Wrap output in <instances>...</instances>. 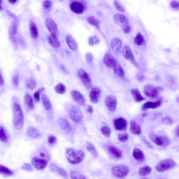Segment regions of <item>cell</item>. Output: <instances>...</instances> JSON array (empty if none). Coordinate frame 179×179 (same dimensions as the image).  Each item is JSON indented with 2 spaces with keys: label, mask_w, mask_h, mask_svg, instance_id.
I'll list each match as a JSON object with an SVG mask.
<instances>
[{
  "label": "cell",
  "mask_w": 179,
  "mask_h": 179,
  "mask_svg": "<svg viewBox=\"0 0 179 179\" xmlns=\"http://www.w3.org/2000/svg\"><path fill=\"white\" fill-rule=\"evenodd\" d=\"M170 5L174 9H179V1H172L170 3Z\"/></svg>",
  "instance_id": "obj_54"
},
{
  "label": "cell",
  "mask_w": 179,
  "mask_h": 179,
  "mask_svg": "<svg viewBox=\"0 0 179 179\" xmlns=\"http://www.w3.org/2000/svg\"><path fill=\"white\" fill-rule=\"evenodd\" d=\"M105 104L109 111L111 112L115 111L117 104L116 97L113 95H108L105 99Z\"/></svg>",
  "instance_id": "obj_9"
},
{
  "label": "cell",
  "mask_w": 179,
  "mask_h": 179,
  "mask_svg": "<svg viewBox=\"0 0 179 179\" xmlns=\"http://www.w3.org/2000/svg\"><path fill=\"white\" fill-rule=\"evenodd\" d=\"M114 5L118 11H119L121 12H125L124 7L122 5V4L119 1H115Z\"/></svg>",
  "instance_id": "obj_48"
},
{
  "label": "cell",
  "mask_w": 179,
  "mask_h": 179,
  "mask_svg": "<svg viewBox=\"0 0 179 179\" xmlns=\"http://www.w3.org/2000/svg\"><path fill=\"white\" fill-rule=\"evenodd\" d=\"M161 122L163 124L170 125V124H172V120L169 117H165L162 119Z\"/></svg>",
  "instance_id": "obj_49"
},
{
  "label": "cell",
  "mask_w": 179,
  "mask_h": 179,
  "mask_svg": "<svg viewBox=\"0 0 179 179\" xmlns=\"http://www.w3.org/2000/svg\"><path fill=\"white\" fill-rule=\"evenodd\" d=\"M25 84L27 87L30 90H34L36 87V83L33 79H28L26 80Z\"/></svg>",
  "instance_id": "obj_41"
},
{
  "label": "cell",
  "mask_w": 179,
  "mask_h": 179,
  "mask_svg": "<svg viewBox=\"0 0 179 179\" xmlns=\"http://www.w3.org/2000/svg\"><path fill=\"white\" fill-rule=\"evenodd\" d=\"M133 157L137 161L141 162L145 160V156L143 151L139 148H135L133 150Z\"/></svg>",
  "instance_id": "obj_26"
},
{
  "label": "cell",
  "mask_w": 179,
  "mask_h": 179,
  "mask_svg": "<svg viewBox=\"0 0 179 179\" xmlns=\"http://www.w3.org/2000/svg\"><path fill=\"white\" fill-rule=\"evenodd\" d=\"M86 148L87 150L91 153L92 155L93 156V157H95V158L98 157V151L96 150L95 147L91 143L88 142V141L86 142Z\"/></svg>",
  "instance_id": "obj_31"
},
{
  "label": "cell",
  "mask_w": 179,
  "mask_h": 179,
  "mask_svg": "<svg viewBox=\"0 0 179 179\" xmlns=\"http://www.w3.org/2000/svg\"><path fill=\"white\" fill-rule=\"evenodd\" d=\"M60 127L65 133H69L72 131V127L69 121L65 118H61L58 120Z\"/></svg>",
  "instance_id": "obj_18"
},
{
  "label": "cell",
  "mask_w": 179,
  "mask_h": 179,
  "mask_svg": "<svg viewBox=\"0 0 179 179\" xmlns=\"http://www.w3.org/2000/svg\"><path fill=\"white\" fill-rule=\"evenodd\" d=\"M12 81L13 85L15 87L18 86V84H19V75L18 74L16 75H14L12 78Z\"/></svg>",
  "instance_id": "obj_50"
},
{
  "label": "cell",
  "mask_w": 179,
  "mask_h": 179,
  "mask_svg": "<svg viewBox=\"0 0 179 179\" xmlns=\"http://www.w3.org/2000/svg\"><path fill=\"white\" fill-rule=\"evenodd\" d=\"M49 168L53 172L56 174H59L63 177H68V173L67 172V171L62 168L59 167L56 164L51 163L50 164Z\"/></svg>",
  "instance_id": "obj_21"
},
{
  "label": "cell",
  "mask_w": 179,
  "mask_h": 179,
  "mask_svg": "<svg viewBox=\"0 0 179 179\" xmlns=\"http://www.w3.org/2000/svg\"><path fill=\"white\" fill-rule=\"evenodd\" d=\"M176 134L179 137V128H177V131H176Z\"/></svg>",
  "instance_id": "obj_60"
},
{
  "label": "cell",
  "mask_w": 179,
  "mask_h": 179,
  "mask_svg": "<svg viewBox=\"0 0 179 179\" xmlns=\"http://www.w3.org/2000/svg\"><path fill=\"white\" fill-rule=\"evenodd\" d=\"M103 62L105 65L109 68H114L117 63L114 57L109 53L105 54L103 57Z\"/></svg>",
  "instance_id": "obj_16"
},
{
  "label": "cell",
  "mask_w": 179,
  "mask_h": 179,
  "mask_svg": "<svg viewBox=\"0 0 179 179\" xmlns=\"http://www.w3.org/2000/svg\"><path fill=\"white\" fill-rule=\"evenodd\" d=\"M108 151L109 153L114 157L115 158L119 159L122 157L121 150L114 146H109L108 148Z\"/></svg>",
  "instance_id": "obj_24"
},
{
  "label": "cell",
  "mask_w": 179,
  "mask_h": 179,
  "mask_svg": "<svg viewBox=\"0 0 179 179\" xmlns=\"http://www.w3.org/2000/svg\"><path fill=\"white\" fill-rule=\"evenodd\" d=\"M144 91L146 96L153 98L157 97L159 92L157 87H154L150 85L145 86L144 87Z\"/></svg>",
  "instance_id": "obj_11"
},
{
  "label": "cell",
  "mask_w": 179,
  "mask_h": 179,
  "mask_svg": "<svg viewBox=\"0 0 179 179\" xmlns=\"http://www.w3.org/2000/svg\"><path fill=\"white\" fill-rule=\"evenodd\" d=\"M70 117L75 123H79L83 118V113L76 107L72 106L69 111Z\"/></svg>",
  "instance_id": "obj_7"
},
{
  "label": "cell",
  "mask_w": 179,
  "mask_h": 179,
  "mask_svg": "<svg viewBox=\"0 0 179 179\" xmlns=\"http://www.w3.org/2000/svg\"><path fill=\"white\" fill-rule=\"evenodd\" d=\"M2 3V1H0V11L3 10V7H2V6H1V3Z\"/></svg>",
  "instance_id": "obj_61"
},
{
  "label": "cell",
  "mask_w": 179,
  "mask_h": 179,
  "mask_svg": "<svg viewBox=\"0 0 179 179\" xmlns=\"http://www.w3.org/2000/svg\"><path fill=\"white\" fill-rule=\"evenodd\" d=\"M85 58L88 63H91L93 60V56L91 53H87L85 55Z\"/></svg>",
  "instance_id": "obj_53"
},
{
  "label": "cell",
  "mask_w": 179,
  "mask_h": 179,
  "mask_svg": "<svg viewBox=\"0 0 179 179\" xmlns=\"http://www.w3.org/2000/svg\"><path fill=\"white\" fill-rule=\"evenodd\" d=\"M44 90H45V88H39L37 91L35 92V94H34V96L35 99L36 100V101L37 102H38V101H39L40 94H41L42 92H43Z\"/></svg>",
  "instance_id": "obj_46"
},
{
  "label": "cell",
  "mask_w": 179,
  "mask_h": 179,
  "mask_svg": "<svg viewBox=\"0 0 179 179\" xmlns=\"http://www.w3.org/2000/svg\"><path fill=\"white\" fill-rule=\"evenodd\" d=\"M57 138L55 136H50L48 138V143L50 145H53L56 143Z\"/></svg>",
  "instance_id": "obj_51"
},
{
  "label": "cell",
  "mask_w": 179,
  "mask_h": 179,
  "mask_svg": "<svg viewBox=\"0 0 179 179\" xmlns=\"http://www.w3.org/2000/svg\"><path fill=\"white\" fill-rule=\"evenodd\" d=\"M129 138V135L127 133H122L118 134V139L122 143H125Z\"/></svg>",
  "instance_id": "obj_45"
},
{
  "label": "cell",
  "mask_w": 179,
  "mask_h": 179,
  "mask_svg": "<svg viewBox=\"0 0 179 179\" xmlns=\"http://www.w3.org/2000/svg\"><path fill=\"white\" fill-rule=\"evenodd\" d=\"M145 41L144 37L140 33L137 34L134 39V44L137 46H140L142 45Z\"/></svg>",
  "instance_id": "obj_37"
},
{
  "label": "cell",
  "mask_w": 179,
  "mask_h": 179,
  "mask_svg": "<svg viewBox=\"0 0 179 179\" xmlns=\"http://www.w3.org/2000/svg\"><path fill=\"white\" fill-rule=\"evenodd\" d=\"M66 43L68 46L73 51H76L78 49V44L71 35H67L66 37Z\"/></svg>",
  "instance_id": "obj_23"
},
{
  "label": "cell",
  "mask_w": 179,
  "mask_h": 179,
  "mask_svg": "<svg viewBox=\"0 0 179 179\" xmlns=\"http://www.w3.org/2000/svg\"><path fill=\"white\" fill-rule=\"evenodd\" d=\"M66 157L69 162L72 164H78L83 161L85 154L80 150L70 148L66 150Z\"/></svg>",
  "instance_id": "obj_1"
},
{
  "label": "cell",
  "mask_w": 179,
  "mask_h": 179,
  "mask_svg": "<svg viewBox=\"0 0 179 179\" xmlns=\"http://www.w3.org/2000/svg\"><path fill=\"white\" fill-rule=\"evenodd\" d=\"M129 168L125 165L113 166L112 167V172L113 176L118 178H123L127 176Z\"/></svg>",
  "instance_id": "obj_6"
},
{
  "label": "cell",
  "mask_w": 179,
  "mask_h": 179,
  "mask_svg": "<svg viewBox=\"0 0 179 179\" xmlns=\"http://www.w3.org/2000/svg\"><path fill=\"white\" fill-rule=\"evenodd\" d=\"M70 7L72 12L77 14H81L85 10L84 5L78 2H72L70 5Z\"/></svg>",
  "instance_id": "obj_17"
},
{
  "label": "cell",
  "mask_w": 179,
  "mask_h": 179,
  "mask_svg": "<svg viewBox=\"0 0 179 179\" xmlns=\"http://www.w3.org/2000/svg\"><path fill=\"white\" fill-rule=\"evenodd\" d=\"M48 43L50 45L54 48H58L60 46V43L58 40L57 37L53 36V35H50L47 37Z\"/></svg>",
  "instance_id": "obj_28"
},
{
  "label": "cell",
  "mask_w": 179,
  "mask_h": 179,
  "mask_svg": "<svg viewBox=\"0 0 179 179\" xmlns=\"http://www.w3.org/2000/svg\"><path fill=\"white\" fill-rule=\"evenodd\" d=\"M43 7L46 10H50L52 8V2L49 1H45L43 2Z\"/></svg>",
  "instance_id": "obj_52"
},
{
  "label": "cell",
  "mask_w": 179,
  "mask_h": 179,
  "mask_svg": "<svg viewBox=\"0 0 179 179\" xmlns=\"http://www.w3.org/2000/svg\"><path fill=\"white\" fill-rule=\"evenodd\" d=\"M8 2H10V3L12 4H15L16 2H17L16 0H10L8 1Z\"/></svg>",
  "instance_id": "obj_59"
},
{
  "label": "cell",
  "mask_w": 179,
  "mask_h": 179,
  "mask_svg": "<svg viewBox=\"0 0 179 179\" xmlns=\"http://www.w3.org/2000/svg\"><path fill=\"white\" fill-rule=\"evenodd\" d=\"M55 90L57 94H63L66 92V88L62 83H59L55 86Z\"/></svg>",
  "instance_id": "obj_36"
},
{
  "label": "cell",
  "mask_w": 179,
  "mask_h": 179,
  "mask_svg": "<svg viewBox=\"0 0 179 179\" xmlns=\"http://www.w3.org/2000/svg\"><path fill=\"white\" fill-rule=\"evenodd\" d=\"M27 134L30 137L36 138L39 136L40 133L36 128L34 127H30L27 130Z\"/></svg>",
  "instance_id": "obj_35"
},
{
  "label": "cell",
  "mask_w": 179,
  "mask_h": 179,
  "mask_svg": "<svg viewBox=\"0 0 179 179\" xmlns=\"http://www.w3.org/2000/svg\"><path fill=\"white\" fill-rule=\"evenodd\" d=\"M32 163L36 169L42 170L46 168L48 165V162L47 160L35 157L32 158Z\"/></svg>",
  "instance_id": "obj_10"
},
{
  "label": "cell",
  "mask_w": 179,
  "mask_h": 179,
  "mask_svg": "<svg viewBox=\"0 0 179 179\" xmlns=\"http://www.w3.org/2000/svg\"><path fill=\"white\" fill-rule=\"evenodd\" d=\"M101 94V90L98 87L92 88L90 94V99L91 103L96 104L99 102Z\"/></svg>",
  "instance_id": "obj_19"
},
{
  "label": "cell",
  "mask_w": 179,
  "mask_h": 179,
  "mask_svg": "<svg viewBox=\"0 0 179 179\" xmlns=\"http://www.w3.org/2000/svg\"><path fill=\"white\" fill-rule=\"evenodd\" d=\"M42 100H43V103L44 106L45 107V109L48 111L52 109V104L47 96H46V94H43Z\"/></svg>",
  "instance_id": "obj_34"
},
{
  "label": "cell",
  "mask_w": 179,
  "mask_h": 179,
  "mask_svg": "<svg viewBox=\"0 0 179 179\" xmlns=\"http://www.w3.org/2000/svg\"><path fill=\"white\" fill-rule=\"evenodd\" d=\"M4 84L3 78L2 77V75L0 74V86H2Z\"/></svg>",
  "instance_id": "obj_58"
},
{
  "label": "cell",
  "mask_w": 179,
  "mask_h": 179,
  "mask_svg": "<svg viewBox=\"0 0 179 179\" xmlns=\"http://www.w3.org/2000/svg\"><path fill=\"white\" fill-rule=\"evenodd\" d=\"M114 74L116 76L119 77H124L125 76V71L121 65L118 63H116V65L114 67Z\"/></svg>",
  "instance_id": "obj_29"
},
{
  "label": "cell",
  "mask_w": 179,
  "mask_h": 179,
  "mask_svg": "<svg viewBox=\"0 0 179 179\" xmlns=\"http://www.w3.org/2000/svg\"><path fill=\"white\" fill-rule=\"evenodd\" d=\"M99 40L96 36L90 37L89 40V44L91 46H93L95 44L99 43Z\"/></svg>",
  "instance_id": "obj_47"
},
{
  "label": "cell",
  "mask_w": 179,
  "mask_h": 179,
  "mask_svg": "<svg viewBox=\"0 0 179 179\" xmlns=\"http://www.w3.org/2000/svg\"><path fill=\"white\" fill-rule=\"evenodd\" d=\"M123 56H124L126 60H128L131 61L133 65L135 66L138 67L137 63H136V60L135 59L133 53V51H131V49L128 47H125L123 50Z\"/></svg>",
  "instance_id": "obj_14"
},
{
  "label": "cell",
  "mask_w": 179,
  "mask_h": 179,
  "mask_svg": "<svg viewBox=\"0 0 179 179\" xmlns=\"http://www.w3.org/2000/svg\"><path fill=\"white\" fill-rule=\"evenodd\" d=\"M162 104L161 100H158L156 102H151V101H148L145 103L141 107V109L143 111H146L149 109H154L160 106Z\"/></svg>",
  "instance_id": "obj_22"
},
{
  "label": "cell",
  "mask_w": 179,
  "mask_h": 179,
  "mask_svg": "<svg viewBox=\"0 0 179 179\" xmlns=\"http://www.w3.org/2000/svg\"><path fill=\"white\" fill-rule=\"evenodd\" d=\"M7 136L3 127H0V141L5 143L7 141Z\"/></svg>",
  "instance_id": "obj_43"
},
{
  "label": "cell",
  "mask_w": 179,
  "mask_h": 179,
  "mask_svg": "<svg viewBox=\"0 0 179 179\" xmlns=\"http://www.w3.org/2000/svg\"><path fill=\"white\" fill-rule=\"evenodd\" d=\"M174 160L170 159L163 160L160 161L156 166V170L159 172H163L164 171L171 169L176 166Z\"/></svg>",
  "instance_id": "obj_4"
},
{
  "label": "cell",
  "mask_w": 179,
  "mask_h": 179,
  "mask_svg": "<svg viewBox=\"0 0 179 179\" xmlns=\"http://www.w3.org/2000/svg\"><path fill=\"white\" fill-rule=\"evenodd\" d=\"M70 176L71 179H86L81 173L76 171H72Z\"/></svg>",
  "instance_id": "obj_40"
},
{
  "label": "cell",
  "mask_w": 179,
  "mask_h": 179,
  "mask_svg": "<svg viewBox=\"0 0 179 179\" xmlns=\"http://www.w3.org/2000/svg\"><path fill=\"white\" fill-rule=\"evenodd\" d=\"M144 75L142 73H138L136 75V78L139 81H143L144 80Z\"/></svg>",
  "instance_id": "obj_56"
},
{
  "label": "cell",
  "mask_w": 179,
  "mask_h": 179,
  "mask_svg": "<svg viewBox=\"0 0 179 179\" xmlns=\"http://www.w3.org/2000/svg\"><path fill=\"white\" fill-rule=\"evenodd\" d=\"M131 92V94L132 95V96H133V98H134V99L137 103L141 102V101H143L146 100L145 98H144L142 96V95L140 93V91L137 89H136V88L132 89Z\"/></svg>",
  "instance_id": "obj_27"
},
{
  "label": "cell",
  "mask_w": 179,
  "mask_h": 179,
  "mask_svg": "<svg viewBox=\"0 0 179 179\" xmlns=\"http://www.w3.org/2000/svg\"><path fill=\"white\" fill-rule=\"evenodd\" d=\"M88 113H90V114H92V113H93V108L92 106H88Z\"/></svg>",
  "instance_id": "obj_57"
},
{
  "label": "cell",
  "mask_w": 179,
  "mask_h": 179,
  "mask_svg": "<svg viewBox=\"0 0 179 179\" xmlns=\"http://www.w3.org/2000/svg\"><path fill=\"white\" fill-rule=\"evenodd\" d=\"M113 20L116 25L121 27L125 33H129L131 31V27L128 20L125 15L121 14H116L113 17Z\"/></svg>",
  "instance_id": "obj_3"
},
{
  "label": "cell",
  "mask_w": 179,
  "mask_h": 179,
  "mask_svg": "<svg viewBox=\"0 0 179 179\" xmlns=\"http://www.w3.org/2000/svg\"><path fill=\"white\" fill-rule=\"evenodd\" d=\"M25 100L28 108H30V109H33L34 108V105L32 97L29 94H26L25 96Z\"/></svg>",
  "instance_id": "obj_39"
},
{
  "label": "cell",
  "mask_w": 179,
  "mask_h": 179,
  "mask_svg": "<svg viewBox=\"0 0 179 179\" xmlns=\"http://www.w3.org/2000/svg\"><path fill=\"white\" fill-rule=\"evenodd\" d=\"M176 100L177 101V103H179V96L177 97V99H176Z\"/></svg>",
  "instance_id": "obj_62"
},
{
  "label": "cell",
  "mask_w": 179,
  "mask_h": 179,
  "mask_svg": "<svg viewBox=\"0 0 179 179\" xmlns=\"http://www.w3.org/2000/svg\"><path fill=\"white\" fill-rule=\"evenodd\" d=\"M111 47L114 53H120L122 48V43L121 40L117 37H114L112 40Z\"/></svg>",
  "instance_id": "obj_15"
},
{
  "label": "cell",
  "mask_w": 179,
  "mask_h": 179,
  "mask_svg": "<svg viewBox=\"0 0 179 179\" xmlns=\"http://www.w3.org/2000/svg\"><path fill=\"white\" fill-rule=\"evenodd\" d=\"M71 95L73 99L78 103V104L83 106L85 103V99L83 94L79 91L73 90L71 91Z\"/></svg>",
  "instance_id": "obj_20"
},
{
  "label": "cell",
  "mask_w": 179,
  "mask_h": 179,
  "mask_svg": "<svg viewBox=\"0 0 179 179\" xmlns=\"http://www.w3.org/2000/svg\"><path fill=\"white\" fill-rule=\"evenodd\" d=\"M161 179V178H159V179Z\"/></svg>",
  "instance_id": "obj_64"
},
{
  "label": "cell",
  "mask_w": 179,
  "mask_h": 179,
  "mask_svg": "<svg viewBox=\"0 0 179 179\" xmlns=\"http://www.w3.org/2000/svg\"><path fill=\"white\" fill-rule=\"evenodd\" d=\"M78 75L85 86L88 88H91L92 83L89 75L83 69H80L78 71Z\"/></svg>",
  "instance_id": "obj_8"
},
{
  "label": "cell",
  "mask_w": 179,
  "mask_h": 179,
  "mask_svg": "<svg viewBox=\"0 0 179 179\" xmlns=\"http://www.w3.org/2000/svg\"><path fill=\"white\" fill-rule=\"evenodd\" d=\"M115 128L118 131H125L127 128V122L123 118H118L114 120Z\"/></svg>",
  "instance_id": "obj_13"
},
{
  "label": "cell",
  "mask_w": 179,
  "mask_h": 179,
  "mask_svg": "<svg viewBox=\"0 0 179 179\" xmlns=\"http://www.w3.org/2000/svg\"><path fill=\"white\" fill-rule=\"evenodd\" d=\"M18 20H14L10 25L9 32L12 36H14L17 33V31L18 28Z\"/></svg>",
  "instance_id": "obj_33"
},
{
  "label": "cell",
  "mask_w": 179,
  "mask_h": 179,
  "mask_svg": "<svg viewBox=\"0 0 179 179\" xmlns=\"http://www.w3.org/2000/svg\"><path fill=\"white\" fill-rule=\"evenodd\" d=\"M149 137L151 141L157 146L164 147L168 146L170 143V140L168 137L165 136H158L153 132L149 133Z\"/></svg>",
  "instance_id": "obj_5"
},
{
  "label": "cell",
  "mask_w": 179,
  "mask_h": 179,
  "mask_svg": "<svg viewBox=\"0 0 179 179\" xmlns=\"http://www.w3.org/2000/svg\"><path fill=\"white\" fill-rule=\"evenodd\" d=\"M0 173L5 174L7 176H12L13 174V171H11L5 166H2L1 164H0Z\"/></svg>",
  "instance_id": "obj_42"
},
{
  "label": "cell",
  "mask_w": 179,
  "mask_h": 179,
  "mask_svg": "<svg viewBox=\"0 0 179 179\" xmlns=\"http://www.w3.org/2000/svg\"><path fill=\"white\" fill-rule=\"evenodd\" d=\"M130 129L133 134H136V135H139L141 134V127L139 124H138L137 123H136V121H134V120H131V121Z\"/></svg>",
  "instance_id": "obj_25"
},
{
  "label": "cell",
  "mask_w": 179,
  "mask_h": 179,
  "mask_svg": "<svg viewBox=\"0 0 179 179\" xmlns=\"http://www.w3.org/2000/svg\"><path fill=\"white\" fill-rule=\"evenodd\" d=\"M22 169L24 170H26V171H30L33 170L31 166L28 163H25L24 164V166H22Z\"/></svg>",
  "instance_id": "obj_55"
},
{
  "label": "cell",
  "mask_w": 179,
  "mask_h": 179,
  "mask_svg": "<svg viewBox=\"0 0 179 179\" xmlns=\"http://www.w3.org/2000/svg\"><path fill=\"white\" fill-rule=\"evenodd\" d=\"M13 112L14 127L17 130H21L23 128L24 121L23 113L22 108L20 104L17 103H14L13 105Z\"/></svg>",
  "instance_id": "obj_2"
},
{
  "label": "cell",
  "mask_w": 179,
  "mask_h": 179,
  "mask_svg": "<svg viewBox=\"0 0 179 179\" xmlns=\"http://www.w3.org/2000/svg\"><path fill=\"white\" fill-rule=\"evenodd\" d=\"M102 134L106 137H109L111 133V130L108 126H104L101 129Z\"/></svg>",
  "instance_id": "obj_44"
},
{
  "label": "cell",
  "mask_w": 179,
  "mask_h": 179,
  "mask_svg": "<svg viewBox=\"0 0 179 179\" xmlns=\"http://www.w3.org/2000/svg\"><path fill=\"white\" fill-rule=\"evenodd\" d=\"M30 34L33 39H36L38 36V31L36 25L31 23L30 26Z\"/></svg>",
  "instance_id": "obj_32"
},
{
  "label": "cell",
  "mask_w": 179,
  "mask_h": 179,
  "mask_svg": "<svg viewBox=\"0 0 179 179\" xmlns=\"http://www.w3.org/2000/svg\"><path fill=\"white\" fill-rule=\"evenodd\" d=\"M46 26L48 28L51 35L57 37L58 35V27L56 23L52 18H48L46 20Z\"/></svg>",
  "instance_id": "obj_12"
},
{
  "label": "cell",
  "mask_w": 179,
  "mask_h": 179,
  "mask_svg": "<svg viewBox=\"0 0 179 179\" xmlns=\"http://www.w3.org/2000/svg\"><path fill=\"white\" fill-rule=\"evenodd\" d=\"M152 171V169L148 166H145L140 167L138 170V174L141 177H146L150 174Z\"/></svg>",
  "instance_id": "obj_30"
},
{
  "label": "cell",
  "mask_w": 179,
  "mask_h": 179,
  "mask_svg": "<svg viewBox=\"0 0 179 179\" xmlns=\"http://www.w3.org/2000/svg\"><path fill=\"white\" fill-rule=\"evenodd\" d=\"M147 179V178H144V179Z\"/></svg>",
  "instance_id": "obj_63"
},
{
  "label": "cell",
  "mask_w": 179,
  "mask_h": 179,
  "mask_svg": "<svg viewBox=\"0 0 179 179\" xmlns=\"http://www.w3.org/2000/svg\"><path fill=\"white\" fill-rule=\"evenodd\" d=\"M87 21L89 23L96 27V28L99 29V21L96 19L94 17H89L87 18Z\"/></svg>",
  "instance_id": "obj_38"
}]
</instances>
